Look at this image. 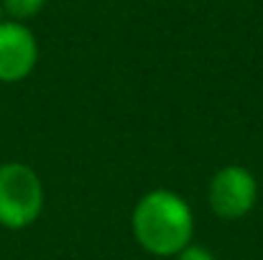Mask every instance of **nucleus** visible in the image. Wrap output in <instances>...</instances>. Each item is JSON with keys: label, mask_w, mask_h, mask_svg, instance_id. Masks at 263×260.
<instances>
[{"label": "nucleus", "mask_w": 263, "mask_h": 260, "mask_svg": "<svg viewBox=\"0 0 263 260\" xmlns=\"http://www.w3.org/2000/svg\"><path fill=\"white\" fill-rule=\"evenodd\" d=\"M138 245L159 258H174L194 237V214L184 196L172 189H154L138 199L130 217Z\"/></svg>", "instance_id": "nucleus-1"}, {"label": "nucleus", "mask_w": 263, "mask_h": 260, "mask_svg": "<svg viewBox=\"0 0 263 260\" xmlns=\"http://www.w3.org/2000/svg\"><path fill=\"white\" fill-rule=\"evenodd\" d=\"M44 209V184L39 173L21 161L0 166V227L26 230Z\"/></svg>", "instance_id": "nucleus-2"}, {"label": "nucleus", "mask_w": 263, "mask_h": 260, "mask_svg": "<svg viewBox=\"0 0 263 260\" xmlns=\"http://www.w3.org/2000/svg\"><path fill=\"white\" fill-rule=\"evenodd\" d=\"M258 202V181L246 166H222L210 181V207L222 219L246 217Z\"/></svg>", "instance_id": "nucleus-3"}, {"label": "nucleus", "mask_w": 263, "mask_h": 260, "mask_svg": "<svg viewBox=\"0 0 263 260\" xmlns=\"http://www.w3.org/2000/svg\"><path fill=\"white\" fill-rule=\"evenodd\" d=\"M39 62V41L33 31L21 21L0 23V82H23Z\"/></svg>", "instance_id": "nucleus-4"}, {"label": "nucleus", "mask_w": 263, "mask_h": 260, "mask_svg": "<svg viewBox=\"0 0 263 260\" xmlns=\"http://www.w3.org/2000/svg\"><path fill=\"white\" fill-rule=\"evenodd\" d=\"M0 3H3L5 15H10V21H21V23L33 18L46 5V0H0Z\"/></svg>", "instance_id": "nucleus-5"}, {"label": "nucleus", "mask_w": 263, "mask_h": 260, "mask_svg": "<svg viewBox=\"0 0 263 260\" xmlns=\"http://www.w3.org/2000/svg\"><path fill=\"white\" fill-rule=\"evenodd\" d=\"M176 260H217L207 248H202V245H194V243H189L184 250H179L174 255Z\"/></svg>", "instance_id": "nucleus-6"}, {"label": "nucleus", "mask_w": 263, "mask_h": 260, "mask_svg": "<svg viewBox=\"0 0 263 260\" xmlns=\"http://www.w3.org/2000/svg\"><path fill=\"white\" fill-rule=\"evenodd\" d=\"M5 21V10H3V3H0V23Z\"/></svg>", "instance_id": "nucleus-7"}]
</instances>
